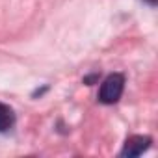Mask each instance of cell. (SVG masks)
Segmentation results:
<instances>
[{
    "instance_id": "6da1fadb",
    "label": "cell",
    "mask_w": 158,
    "mask_h": 158,
    "mask_svg": "<svg viewBox=\"0 0 158 158\" xmlns=\"http://www.w3.org/2000/svg\"><path fill=\"white\" fill-rule=\"evenodd\" d=\"M123 88H125V76L123 74L114 73V74L106 76L104 82L101 84V89H99V101L102 104L117 102L123 95Z\"/></svg>"
},
{
    "instance_id": "7a4b0ae2",
    "label": "cell",
    "mask_w": 158,
    "mask_h": 158,
    "mask_svg": "<svg viewBox=\"0 0 158 158\" xmlns=\"http://www.w3.org/2000/svg\"><path fill=\"white\" fill-rule=\"evenodd\" d=\"M151 145V138L149 136H132L127 139L121 156H139L143 151H147Z\"/></svg>"
},
{
    "instance_id": "3957f363",
    "label": "cell",
    "mask_w": 158,
    "mask_h": 158,
    "mask_svg": "<svg viewBox=\"0 0 158 158\" xmlns=\"http://www.w3.org/2000/svg\"><path fill=\"white\" fill-rule=\"evenodd\" d=\"M13 123H15V114H13V110H11L10 106H6V104L0 102V132L10 130V128L13 127Z\"/></svg>"
}]
</instances>
